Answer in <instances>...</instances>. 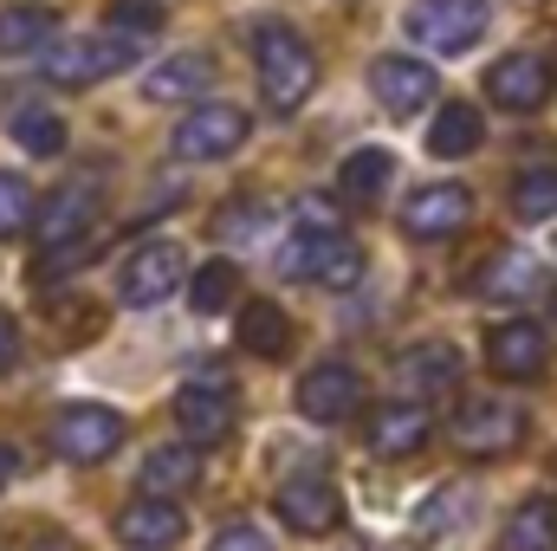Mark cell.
I'll use <instances>...</instances> for the list:
<instances>
[{
	"instance_id": "cell-1",
	"label": "cell",
	"mask_w": 557,
	"mask_h": 551,
	"mask_svg": "<svg viewBox=\"0 0 557 551\" xmlns=\"http://www.w3.org/2000/svg\"><path fill=\"white\" fill-rule=\"evenodd\" d=\"M278 273L311 279V285H324V292H350V285L363 279V247H357L337 221H324L318 208H298V228H292V241H285V254H278Z\"/></svg>"
},
{
	"instance_id": "cell-2",
	"label": "cell",
	"mask_w": 557,
	"mask_h": 551,
	"mask_svg": "<svg viewBox=\"0 0 557 551\" xmlns=\"http://www.w3.org/2000/svg\"><path fill=\"white\" fill-rule=\"evenodd\" d=\"M253 65H260V91H267L273 111H298L318 85V52L292 26H260L253 33Z\"/></svg>"
},
{
	"instance_id": "cell-3",
	"label": "cell",
	"mask_w": 557,
	"mask_h": 551,
	"mask_svg": "<svg viewBox=\"0 0 557 551\" xmlns=\"http://www.w3.org/2000/svg\"><path fill=\"white\" fill-rule=\"evenodd\" d=\"M137 65V39H111V33H72L59 46H46V85L59 91H85L111 72Z\"/></svg>"
},
{
	"instance_id": "cell-4",
	"label": "cell",
	"mask_w": 557,
	"mask_h": 551,
	"mask_svg": "<svg viewBox=\"0 0 557 551\" xmlns=\"http://www.w3.org/2000/svg\"><path fill=\"white\" fill-rule=\"evenodd\" d=\"M486 0H409V13H403V33L428 46V52H441V59H460V52H473L480 46V33H486Z\"/></svg>"
},
{
	"instance_id": "cell-5",
	"label": "cell",
	"mask_w": 557,
	"mask_h": 551,
	"mask_svg": "<svg viewBox=\"0 0 557 551\" xmlns=\"http://www.w3.org/2000/svg\"><path fill=\"white\" fill-rule=\"evenodd\" d=\"M52 448L72 467H98L111 448H124V415L104 409V403H72V409H59V421H52Z\"/></svg>"
},
{
	"instance_id": "cell-6",
	"label": "cell",
	"mask_w": 557,
	"mask_h": 551,
	"mask_svg": "<svg viewBox=\"0 0 557 551\" xmlns=\"http://www.w3.org/2000/svg\"><path fill=\"white\" fill-rule=\"evenodd\" d=\"M447 434H454L460 454H506V448H519L525 415L512 409L506 396H467L454 409V421H447Z\"/></svg>"
},
{
	"instance_id": "cell-7",
	"label": "cell",
	"mask_w": 557,
	"mask_h": 551,
	"mask_svg": "<svg viewBox=\"0 0 557 551\" xmlns=\"http://www.w3.org/2000/svg\"><path fill=\"white\" fill-rule=\"evenodd\" d=\"M247 111L240 105H201V111H188L182 124H175V137L169 149L182 156V162H221V156H234L240 143H247Z\"/></svg>"
},
{
	"instance_id": "cell-8",
	"label": "cell",
	"mask_w": 557,
	"mask_h": 551,
	"mask_svg": "<svg viewBox=\"0 0 557 551\" xmlns=\"http://www.w3.org/2000/svg\"><path fill=\"white\" fill-rule=\"evenodd\" d=\"M545 364H552V338H545L539 318H506V325L486 331V370H493V377L525 383V377H539Z\"/></svg>"
},
{
	"instance_id": "cell-9",
	"label": "cell",
	"mask_w": 557,
	"mask_h": 551,
	"mask_svg": "<svg viewBox=\"0 0 557 551\" xmlns=\"http://www.w3.org/2000/svg\"><path fill=\"white\" fill-rule=\"evenodd\" d=\"M273 506H278V519H285L292 532H305V539L344 526V493H337L331 474H298V480H285Z\"/></svg>"
},
{
	"instance_id": "cell-10",
	"label": "cell",
	"mask_w": 557,
	"mask_h": 551,
	"mask_svg": "<svg viewBox=\"0 0 557 551\" xmlns=\"http://www.w3.org/2000/svg\"><path fill=\"white\" fill-rule=\"evenodd\" d=\"M357 409H363V377L350 364H318V370L298 377V415L305 421L337 428V421H350Z\"/></svg>"
},
{
	"instance_id": "cell-11",
	"label": "cell",
	"mask_w": 557,
	"mask_h": 551,
	"mask_svg": "<svg viewBox=\"0 0 557 551\" xmlns=\"http://www.w3.org/2000/svg\"><path fill=\"white\" fill-rule=\"evenodd\" d=\"M473 221V195L460 182H428L403 201V234L409 241H447Z\"/></svg>"
},
{
	"instance_id": "cell-12",
	"label": "cell",
	"mask_w": 557,
	"mask_h": 551,
	"mask_svg": "<svg viewBox=\"0 0 557 551\" xmlns=\"http://www.w3.org/2000/svg\"><path fill=\"white\" fill-rule=\"evenodd\" d=\"M175 285H182V247H175V241H149V247H137V254L124 260L117 298L137 305V311H149V305H162Z\"/></svg>"
},
{
	"instance_id": "cell-13",
	"label": "cell",
	"mask_w": 557,
	"mask_h": 551,
	"mask_svg": "<svg viewBox=\"0 0 557 551\" xmlns=\"http://www.w3.org/2000/svg\"><path fill=\"white\" fill-rule=\"evenodd\" d=\"M486 98L499 111H539L552 98V59L539 52H506L493 72H486Z\"/></svg>"
},
{
	"instance_id": "cell-14",
	"label": "cell",
	"mask_w": 557,
	"mask_h": 551,
	"mask_svg": "<svg viewBox=\"0 0 557 551\" xmlns=\"http://www.w3.org/2000/svg\"><path fill=\"white\" fill-rule=\"evenodd\" d=\"M370 91H376V105L389 118H416V111L434 105V65H421V59H376L370 65Z\"/></svg>"
},
{
	"instance_id": "cell-15",
	"label": "cell",
	"mask_w": 557,
	"mask_h": 551,
	"mask_svg": "<svg viewBox=\"0 0 557 551\" xmlns=\"http://www.w3.org/2000/svg\"><path fill=\"white\" fill-rule=\"evenodd\" d=\"M175 428L188 434V448H214L234 434V396L214 383H182L175 390Z\"/></svg>"
},
{
	"instance_id": "cell-16",
	"label": "cell",
	"mask_w": 557,
	"mask_h": 551,
	"mask_svg": "<svg viewBox=\"0 0 557 551\" xmlns=\"http://www.w3.org/2000/svg\"><path fill=\"white\" fill-rule=\"evenodd\" d=\"M98 221V188L91 182H65L52 188L46 208H33V228H39V247H65V241H85Z\"/></svg>"
},
{
	"instance_id": "cell-17",
	"label": "cell",
	"mask_w": 557,
	"mask_h": 551,
	"mask_svg": "<svg viewBox=\"0 0 557 551\" xmlns=\"http://www.w3.org/2000/svg\"><path fill=\"white\" fill-rule=\"evenodd\" d=\"M428 409L421 403H383V409L370 415V428H363V448L370 454H383V461H403V454H416L421 441H428Z\"/></svg>"
},
{
	"instance_id": "cell-18",
	"label": "cell",
	"mask_w": 557,
	"mask_h": 551,
	"mask_svg": "<svg viewBox=\"0 0 557 551\" xmlns=\"http://www.w3.org/2000/svg\"><path fill=\"white\" fill-rule=\"evenodd\" d=\"M182 532H188V519H182L175 500H137V506L117 513V539L131 551H169Z\"/></svg>"
},
{
	"instance_id": "cell-19",
	"label": "cell",
	"mask_w": 557,
	"mask_h": 551,
	"mask_svg": "<svg viewBox=\"0 0 557 551\" xmlns=\"http://www.w3.org/2000/svg\"><path fill=\"white\" fill-rule=\"evenodd\" d=\"M545 285H552V273H545L539 254H525V247H499V254L486 260V273H480V298H539Z\"/></svg>"
},
{
	"instance_id": "cell-20",
	"label": "cell",
	"mask_w": 557,
	"mask_h": 551,
	"mask_svg": "<svg viewBox=\"0 0 557 551\" xmlns=\"http://www.w3.org/2000/svg\"><path fill=\"white\" fill-rule=\"evenodd\" d=\"M208 85H214V59H208V52H175V59L149 65L143 98H149V105H175V98H201Z\"/></svg>"
},
{
	"instance_id": "cell-21",
	"label": "cell",
	"mask_w": 557,
	"mask_h": 551,
	"mask_svg": "<svg viewBox=\"0 0 557 551\" xmlns=\"http://www.w3.org/2000/svg\"><path fill=\"white\" fill-rule=\"evenodd\" d=\"M195 480H201V448H149L143 454V493L149 500H182V493H195Z\"/></svg>"
},
{
	"instance_id": "cell-22",
	"label": "cell",
	"mask_w": 557,
	"mask_h": 551,
	"mask_svg": "<svg viewBox=\"0 0 557 551\" xmlns=\"http://www.w3.org/2000/svg\"><path fill=\"white\" fill-rule=\"evenodd\" d=\"M454 377H460V351H454V344H416V351L396 364L403 396H434V390H447Z\"/></svg>"
},
{
	"instance_id": "cell-23",
	"label": "cell",
	"mask_w": 557,
	"mask_h": 551,
	"mask_svg": "<svg viewBox=\"0 0 557 551\" xmlns=\"http://www.w3.org/2000/svg\"><path fill=\"white\" fill-rule=\"evenodd\" d=\"M499 551H557V500L552 493H532V500L506 519Z\"/></svg>"
},
{
	"instance_id": "cell-24",
	"label": "cell",
	"mask_w": 557,
	"mask_h": 551,
	"mask_svg": "<svg viewBox=\"0 0 557 551\" xmlns=\"http://www.w3.org/2000/svg\"><path fill=\"white\" fill-rule=\"evenodd\" d=\"M52 33H59V13L52 7H0V59L46 52Z\"/></svg>"
},
{
	"instance_id": "cell-25",
	"label": "cell",
	"mask_w": 557,
	"mask_h": 551,
	"mask_svg": "<svg viewBox=\"0 0 557 551\" xmlns=\"http://www.w3.org/2000/svg\"><path fill=\"white\" fill-rule=\"evenodd\" d=\"M486 137V124H480V111L473 105H447L441 118H434V131H428V156H441V162H460V156H473Z\"/></svg>"
},
{
	"instance_id": "cell-26",
	"label": "cell",
	"mask_w": 557,
	"mask_h": 551,
	"mask_svg": "<svg viewBox=\"0 0 557 551\" xmlns=\"http://www.w3.org/2000/svg\"><path fill=\"white\" fill-rule=\"evenodd\" d=\"M240 344H247L253 357H285V351H292V318L278 311L273 298L240 305Z\"/></svg>"
},
{
	"instance_id": "cell-27",
	"label": "cell",
	"mask_w": 557,
	"mask_h": 551,
	"mask_svg": "<svg viewBox=\"0 0 557 551\" xmlns=\"http://www.w3.org/2000/svg\"><path fill=\"white\" fill-rule=\"evenodd\" d=\"M389 175H396V156L389 149H350L344 169H337V188H344V201H376Z\"/></svg>"
},
{
	"instance_id": "cell-28",
	"label": "cell",
	"mask_w": 557,
	"mask_h": 551,
	"mask_svg": "<svg viewBox=\"0 0 557 551\" xmlns=\"http://www.w3.org/2000/svg\"><path fill=\"white\" fill-rule=\"evenodd\" d=\"M512 208L519 221H557V169H519L512 175Z\"/></svg>"
},
{
	"instance_id": "cell-29",
	"label": "cell",
	"mask_w": 557,
	"mask_h": 551,
	"mask_svg": "<svg viewBox=\"0 0 557 551\" xmlns=\"http://www.w3.org/2000/svg\"><path fill=\"white\" fill-rule=\"evenodd\" d=\"M240 292V267L234 260H208L201 273H195V285H188V298H195V311L201 318H214V311H227V298Z\"/></svg>"
},
{
	"instance_id": "cell-30",
	"label": "cell",
	"mask_w": 557,
	"mask_h": 551,
	"mask_svg": "<svg viewBox=\"0 0 557 551\" xmlns=\"http://www.w3.org/2000/svg\"><path fill=\"white\" fill-rule=\"evenodd\" d=\"M13 143H20L26 156H59V149H65V124H59L52 111H20V118H13Z\"/></svg>"
},
{
	"instance_id": "cell-31",
	"label": "cell",
	"mask_w": 557,
	"mask_h": 551,
	"mask_svg": "<svg viewBox=\"0 0 557 551\" xmlns=\"http://www.w3.org/2000/svg\"><path fill=\"white\" fill-rule=\"evenodd\" d=\"M267 228H273V215H267L260 201H234V208H221V221H214L221 241H267Z\"/></svg>"
},
{
	"instance_id": "cell-32",
	"label": "cell",
	"mask_w": 557,
	"mask_h": 551,
	"mask_svg": "<svg viewBox=\"0 0 557 551\" xmlns=\"http://www.w3.org/2000/svg\"><path fill=\"white\" fill-rule=\"evenodd\" d=\"M26 221H33V182L0 169V234H20Z\"/></svg>"
},
{
	"instance_id": "cell-33",
	"label": "cell",
	"mask_w": 557,
	"mask_h": 551,
	"mask_svg": "<svg viewBox=\"0 0 557 551\" xmlns=\"http://www.w3.org/2000/svg\"><path fill=\"white\" fill-rule=\"evenodd\" d=\"M111 26H124V33L143 46V39L162 26V7H156V0H111Z\"/></svg>"
},
{
	"instance_id": "cell-34",
	"label": "cell",
	"mask_w": 557,
	"mask_h": 551,
	"mask_svg": "<svg viewBox=\"0 0 557 551\" xmlns=\"http://www.w3.org/2000/svg\"><path fill=\"white\" fill-rule=\"evenodd\" d=\"M467 513H473L467 487H447V493H441V506H421V526H428V532H447V526H460Z\"/></svg>"
},
{
	"instance_id": "cell-35",
	"label": "cell",
	"mask_w": 557,
	"mask_h": 551,
	"mask_svg": "<svg viewBox=\"0 0 557 551\" xmlns=\"http://www.w3.org/2000/svg\"><path fill=\"white\" fill-rule=\"evenodd\" d=\"M91 260H98V241H78V247L65 241V247H52V254H46V267H39V279L78 273V267H91Z\"/></svg>"
},
{
	"instance_id": "cell-36",
	"label": "cell",
	"mask_w": 557,
	"mask_h": 551,
	"mask_svg": "<svg viewBox=\"0 0 557 551\" xmlns=\"http://www.w3.org/2000/svg\"><path fill=\"white\" fill-rule=\"evenodd\" d=\"M214 551H273V546H267V532H260V526L234 519V526H221V532H214Z\"/></svg>"
},
{
	"instance_id": "cell-37",
	"label": "cell",
	"mask_w": 557,
	"mask_h": 551,
	"mask_svg": "<svg viewBox=\"0 0 557 551\" xmlns=\"http://www.w3.org/2000/svg\"><path fill=\"white\" fill-rule=\"evenodd\" d=\"M13 364H20V325H13V318L0 311V377H7Z\"/></svg>"
},
{
	"instance_id": "cell-38",
	"label": "cell",
	"mask_w": 557,
	"mask_h": 551,
	"mask_svg": "<svg viewBox=\"0 0 557 551\" xmlns=\"http://www.w3.org/2000/svg\"><path fill=\"white\" fill-rule=\"evenodd\" d=\"M13 474H20V448H7V441H0V487H7Z\"/></svg>"
},
{
	"instance_id": "cell-39",
	"label": "cell",
	"mask_w": 557,
	"mask_h": 551,
	"mask_svg": "<svg viewBox=\"0 0 557 551\" xmlns=\"http://www.w3.org/2000/svg\"><path fill=\"white\" fill-rule=\"evenodd\" d=\"M33 551H78V546H65V539H39Z\"/></svg>"
}]
</instances>
